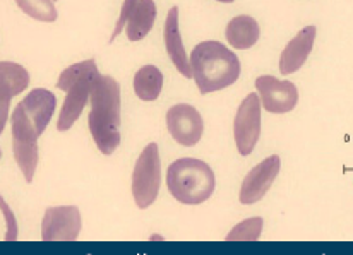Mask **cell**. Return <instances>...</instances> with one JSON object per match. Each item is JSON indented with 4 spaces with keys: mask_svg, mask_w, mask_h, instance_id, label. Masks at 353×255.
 <instances>
[{
    "mask_svg": "<svg viewBox=\"0 0 353 255\" xmlns=\"http://www.w3.org/2000/svg\"><path fill=\"white\" fill-rule=\"evenodd\" d=\"M90 130L101 154L110 156L120 144V84L112 76H98L90 93Z\"/></svg>",
    "mask_w": 353,
    "mask_h": 255,
    "instance_id": "obj_1",
    "label": "cell"
},
{
    "mask_svg": "<svg viewBox=\"0 0 353 255\" xmlns=\"http://www.w3.org/2000/svg\"><path fill=\"white\" fill-rule=\"evenodd\" d=\"M189 63L201 94L216 93L232 86L242 70L239 57L220 41H203L196 45Z\"/></svg>",
    "mask_w": 353,
    "mask_h": 255,
    "instance_id": "obj_2",
    "label": "cell"
},
{
    "mask_svg": "<svg viewBox=\"0 0 353 255\" xmlns=\"http://www.w3.org/2000/svg\"><path fill=\"white\" fill-rule=\"evenodd\" d=\"M167 187L179 203L197 205L213 196L216 178L208 163L196 158H180L168 166Z\"/></svg>",
    "mask_w": 353,
    "mask_h": 255,
    "instance_id": "obj_3",
    "label": "cell"
},
{
    "mask_svg": "<svg viewBox=\"0 0 353 255\" xmlns=\"http://www.w3.org/2000/svg\"><path fill=\"white\" fill-rule=\"evenodd\" d=\"M98 76H100V72H98L94 59L74 63L60 74L57 88L65 91V100H63L57 120V129L60 132L69 130L79 120L84 106L90 100L91 88H93Z\"/></svg>",
    "mask_w": 353,
    "mask_h": 255,
    "instance_id": "obj_4",
    "label": "cell"
},
{
    "mask_svg": "<svg viewBox=\"0 0 353 255\" xmlns=\"http://www.w3.org/2000/svg\"><path fill=\"white\" fill-rule=\"evenodd\" d=\"M161 182V163L158 144L151 143L137 158L132 172V197L139 209H148L157 201Z\"/></svg>",
    "mask_w": 353,
    "mask_h": 255,
    "instance_id": "obj_5",
    "label": "cell"
},
{
    "mask_svg": "<svg viewBox=\"0 0 353 255\" xmlns=\"http://www.w3.org/2000/svg\"><path fill=\"white\" fill-rule=\"evenodd\" d=\"M12 151L28 183L33 182L38 166V132L34 123L24 112L23 105H17L12 113Z\"/></svg>",
    "mask_w": 353,
    "mask_h": 255,
    "instance_id": "obj_6",
    "label": "cell"
},
{
    "mask_svg": "<svg viewBox=\"0 0 353 255\" xmlns=\"http://www.w3.org/2000/svg\"><path fill=\"white\" fill-rule=\"evenodd\" d=\"M234 137L240 154L252 153L261 137V101L257 93L247 94L240 103L234 120Z\"/></svg>",
    "mask_w": 353,
    "mask_h": 255,
    "instance_id": "obj_7",
    "label": "cell"
},
{
    "mask_svg": "<svg viewBox=\"0 0 353 255\" xmlns=\"http://www.w3.org/2000/svg\"><path fill=\"white\" fill-rule=\"evenodd\" d=\"M83 228L81 212L76 205L48 207L41 221L43 242H74Z\"/></svg>",
    "mask_w": 353,
    "mask_h": 255,
    "instance_id": "obj_8",
    "label": "cell"
},
{
    "mask_svg": "<svg viewBox=\"0 0 353 255\" xmlns=\"http://www.w3.org/2000/svg\"><path fill=\"white\" fill-rule=\"evenodd\" d=\"M261 108L270 113H288L299 103V90L292 81H280L274 76H261L256 79Z\"/></svg>",
    "mask_w": 353,
    "mask_h": 255,
    "instance_id": "obj_9",
    "label": "cell"
},
{
    "mask_svg": "<svg viewBox=\"0 0 353 255\" xmlns=\"http://www.w3.org/2000/svg\"><path fill=\"white\" fill-rule=\"evenodd\" d=\"M167 127L172 137L183 147L196 146L204 132L203 116L187 103H180L168 110Z\"/></svg>",
    "mask_w": 353,
    "mask_h": 255,
    "instance_id": "obj_10",
    "label": "cell"
},
{
    "mask_svg": "<svg viewBox=\"0 0 353 255\" xmlns=\"http://www.w3.org/2000/svg\"><path fill=\"white\" fill-rule=\"evenodd\" d=\"M281 168V159L278 154L270 156L259 165L254 166L243 178L240 187V203L250 205L263 199L276 180Z\"/></svg>",
    "mask_w": 353,
    "mask_h": 255,
    "instance_id": "obj_11",
    "label": "cell"
},
{
    "mask_svg": "<svg viewBox=\"0 0 353 255\" xmlns=\"http://www.w3.org/2000/svg\"><path fill=\"white\" fill-rule=\"evenodd\" d=\"M30 86V72L16 62H0V136L9 119L10 100Z\"/></svg>",
    "mask_w": 353,
    "mask_h": 255,
    "instance_id": "obj_12",
    "label": "cell"
},
{
    "mask_svg": "<svg viewBox=\"0 0 353 255\" xmlns=\"http://www.w3.org/2000/svg\"><path fill=\"white\" fill-rule=\"evenodd\" d=\"M316 34V26H305L296 33L295 38H292V41L285 47L280 57V72L283 76H290V74L302 69V65L307 62L310 52H312Z\"/></svg>",
    "mask_w": 353,
    "mask_h": 255,
    "instance_id": "obj_13",
    "label": "cell"
},
{
    "mask_svg": "<svg viewBox=\"0 0 353 255\" xmlns=\"http://www.w3.org/2000/svg\"><path fill=\"white\" fill-rule=\"evenodd\" d=\"M21 105H23L24 112L30 116L31 122L34 123L38 136H41L50 123L55 108H57L55 94L48 90H43V88H37V90H31V93H28V96L21 101Z\"/></svg>",
    "mask_w": 353,
    "mask_h": 255,
    "instance_id": "obj_14",
    "label": "cell"
},
{
    "mask_svg": "<svg viewBox=\"0 0 353 255\" xmlns=\"http://www.w3.org/2000/svg\"><path fill=\"white\" fill-rule=\"evenodd\" d=\"M163 38H165V47H167V53L170 60L174 62L180 74L185 79H192V72H190V63L187 59L185 47L182 43V37H180V28H179V7L174 6L167 14V21H165L163 28Z\"/></svg>",
    "mask_w": 353,
    "mask_h": 255,
    "instance_id": "obj_15",
    "label": "cell"
},
{
    "mask_svg": "<svg viewBox=\"0 0 353 255\" xmlns=\"http://www.w3.org/2000/svg\"><path fill=\"white\" fill-rule=\"evenodd\" d=\"M157 14L154 0H139L125 21L127 38L130 41H141L143 38H146L148 33L153 30Z\"/></svg>",
    "mask_w": 353,
    "mask_h": 255,
    "instance_id": "obj_16",
    "label": "cell"
},
{
    "mask_svg": "<svg viewBox=\"0 0 353 255\" xmlns=\"http://www.w3.org/2000/svg\"><path fill=\"white\" fill-rule=\"evenodd\" d=\"M225 37H227L228 43L236 50H249L259 40L261 28L254 17L236 16L228 23Z\"/></svg>",
    "mask_w": 353,
    "mask_h": 255,
    "instance_id": "obj_17",
    "label": "cell"
},
{
    "mask_svg": "<svg viewBox=\"0 0 353 255\" xmlns=\"http://www.w3.org/2000/svg\"><path fill=\"white\" fill-rule=\"evenodd\" d=\"M163 90V74L158 67L144 65L134 76V91L143 101H154Z\"/></svg>",
    "mask_w": 353,
    "mask_h": 255,
    "instance_id": "obj_18",
    "label": "cell"
},
{
    "mask_svg": "<svg viewBox=\"0 0 353 255\" xmlns=\"http://www.w3.org/2000/svg\"><path fill=\"white\" fill-rule=\"evenodd\" d=\"M17 7L26 16L41 23H55L57 21V9L54 0H16Z\"/></svg>",
    "mask_w": 353,
    "mask_h": 255,
    "instance_id": "obj_19",
    "label": "cell"
},
{
    "mask_svg": "<svg viewBox=\"0 0 353 255\" xmlns=\"http://www.w3.org/2000/svg\"><path fill=\"white\" fill-rule=\"evenodd\" d=\"M263 218H249L239 223L227 235V242H256L263 232Z\"/></svg>",
    "mask_w": 353,
    "mask_h": 255,
    "instance_id": "obj_20",
    "label": "cell"
},
{
    "mask_svg": "<svg viewBox=\"0 0 353 255\" xmlns=\"http://www.w3.org/2000/svg\"><path fill=\"white\" fill-rule=\"evenodd\" d=\"M0 209H2L3 216H6V223H7L6 240H16L17 238V219H16V216H14V212L10 211V207L7 205L6 201L2 199V196H0Z\"/></svg>",
    "mask_w": 353,
    "mask_h": 255,
    "instance_id": "obj_21",
    "label": "cell"
},
{
    "mask_svg": "<svg viewBox=\"0 0 353 255\" xmlns=\"http://www.w3.org/2000/svg\"><path fill=\"white\" fill-rule=\"evenodd\" d=\"M137 2H139V0H125V2H123L122 10H120V17H119V21H117V26H115L114 33H112V40H110V43H112V41L115 40V38L119 37L120 33H122V30H123V28H125V21H127V17H129V14L132 12L134 7L137 6Z\"/></svg>",
    "mask_w": 353,
    "mask_h": 255,
    "instance_id": "obj_22",
    "label": "cell"
},
{
    "mask_svg": "<svg viewBox=\"0 0 353 255\" xmlns=\"http://www.w3.org/2000/svg\"><path fill=\"white\" fill-rule=\"evenodd\" d=\"M218 2H223V3H232L234 0H218Z\"/></svg>",
    "mask_w": 353,
    "mask_h": 255,
    "instance_id": "obj_23",
    "label": "cell"
},
{
    "mask_svg": "<svg viewBox=\"0 0 353 255\" xmlns=\"http://www.w3.org/2000/svg\"><path fill=\"white\" fill-rule=\"evenodd\" d=\"M0 158H2V150H0Z\"/></svg>",
    "mask_w": 353,
    "mask_h": 255,
    "instance_id": "obj_24",
    "label": "cell"
},
{
    "mask_svg": "<svg viewBox=\"0 0 353 255\" xmlns=\"http://www.w3.org/2000/svg\"><path fill=\"white\" fill-rule=\"evenodd\" d=\"M54 2H57V0H54Z\"/></svg>",
    "mask_w": 353,
    "mask_h": 255,
    "instance_id": "obj_25",
    "label": "cell"
}]
</instances>
